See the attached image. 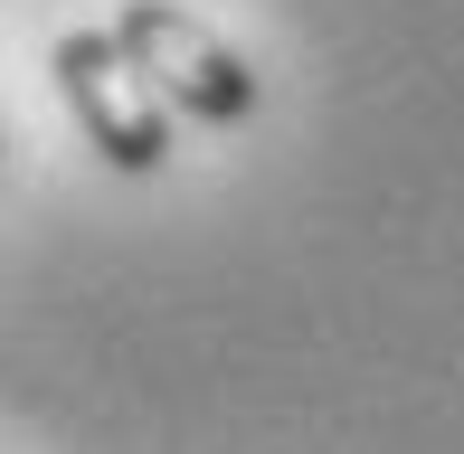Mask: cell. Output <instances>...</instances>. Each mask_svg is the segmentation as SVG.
Returning a JSON list of instances; mask_svg holds the SVG:
<instances>
[{
  "label": "cell",
  "mask_w": 464,
  "mask_h": 454,
  "mask_svg": "<svg viewBox=\"0 0 464 454\" xmlns=\"http://www.w3.org/2000/svg\"><path fill=\"white\" fill-rule=\"evenodd\" d=\"M48 67H57V95H67L76 133H86L114 171L142 180V171H161V161H171V105H161V95L123 67L114 29H67Z\"/></svg>",
  "instance_id": "2"
},
{
  "label": "cell",
  "mask_w": 464,
  "mask_h": 454,
  "mask_svg": "<svg viewBox=\"0 0 464 454\" xmlns=\"http://www.w3.org/2000/svg\"><path fill=\"white\" fill-rule=\"evenodd\" d=\"M114 48H123V67H133L161 105H180L199 123H246L256 95H266L256 67H246L208 19H189L180 0H123L114 10Z\"/></svg>",
  "instance_id": "1"
}]
</instances>
